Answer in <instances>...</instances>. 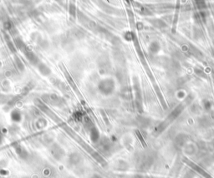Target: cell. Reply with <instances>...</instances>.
I'll list each match as a JSON object with an SVG mask.
<instances>
[{
    "label": "cell",
    "instance_id": "6da1fadb",
    "mask_svg": "<svg viewBox=\"0 0 214 178\" xmlns=\"http://www.w3.org/2000/svg\"><path fill=\"white\" fill-rule=\"evenodd\" d=\"M180 4H181L180 0H177L176 6V13H175V17H174V20H173V24H172V33H175V32H176L177 17H178V13H179V10H180V7H181Z\"/></svg>",
    "mask_w": 214,
    "mask_h": 178
}]
</instances>
